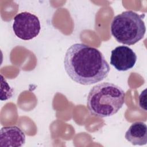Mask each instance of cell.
Listing matches in <instances>:
<instances>
[{
    "instance_id": "277c9868",
    "label": "cell",
    "mask_w": 147,
    "mask_h": 147,
    "mask_svg": "<svg viewBox=\"0 0 147 147\" xmlns=\"http://www.w3.org/2000/svg\"><path fill=\"white\" fill-rule=\"evenodd\" d=\"M13 29L16 36L20 39L32 40L40 33V22L36 15L27 11L22 12L14 17Z\"/></svg>"
},
{
    "instance_id": "7a4b0ae2",
    "label": "cell",
    "mask_w": 147,
    "mask_h": 147,
    "mask_svg": "<svg viewBox=\"0 0 147 147\" xmlns=\"http://www.w3.org/2000/svg\"><path fill=\"white\" fill-rule=\"evenodd\" d=\"M125 93L118 86L103 82L94 86L87 96V107L90 112L98 117H107L116 114L125 103Z\"/></svg>"
},
{
    "instance_id": "52a82bcc",
    "label": "cell",
    "mask_w": 147,
    "mask_h": 147,
    "mask_svg": "<svg viewBox=\"0 0 147 147\" xmlns=\"http://www.w3.org/2000/svg\"><path fill=\"white\" fill-rule=\"evenodd\" d=\"M127 141L134 145H144L147 142V126L142 122H136L131 124L125 133Z\"/></svg>"
},
{
    "instance_id": "5b68a950",
    "label": "cell",
    "mask_w": 147,
    "mask_h": 147,
    "mask_svg": "<svg viewBox=\"0 0 147 147\" xmlns=\"http://www.w3.org/2000/svg\"><path fill=\"white\" fill-rule=\"evenodd\" d=\"M137 55L127 46H118L111 51L110 64L119 71H126L132 68L137 61Z\"/></svg>"
},
{
    "instance_id": "3957f363",
    "label": "cell",
    "mask_w": 147,
    "mask_h": 147,
    "mask_svg": "<svg viewBox=\"0 0 147 147\" xmlns=\"http://www.w3.org/2000/svg\"><path fill=\"white\" fill-rule=\"evenodd\" d=\"M110 30L111 34L118 42L131 45L144 37L146 28L142 15L127 10L114 17Z\"/></svg>"
},
{
    "instance_id": "ba28073f",
    "label": "cell",
    "mask_w": 147,
    "mask_h": 147,
    "mask_svg": "<svg viewBox=\"0 0 147 147\" xmlns=\"http://www.w3.org/2000/svg\"><path fill=\"white\" fill-rule=\"evenodd\" d=\"M146 89H145L141 93L139 96V105L140 107L144 110V111H146Z\"/></svg>"
},
{
    "instance_id": "8992f818",
    "label": "cell",
    "mask_w": 147,
    "mask_h": 147,
    "mask_svg": "<svg viewBox=\"0 0 147 147\" xmlns=\"http://www.w3.org/2000/svg\"><path fill=\"white\" fill-rule=\"evenodd\" d=\"M25 142V135L16 126H5L1 129V147H20Z\"/></svg>"
},
{
    "instance_id": "6da1fadb",
    "label": "cell",
    "mask_w": 147,
    "mask_h": 147,
    "mask_svg": "<svg viewBox=\"0 0 147 147\" xmlns=\"http://www.w3.org/2000/svg\"><path fill=\"white\" fill-rule=\"evenodd\" d=\"M64 65L70 78L83 85H91L103 80L110 70L100 51L82 43H76L69 47L65 55Z\"/></svg>"
}]
</instances>
